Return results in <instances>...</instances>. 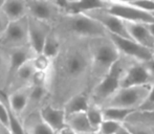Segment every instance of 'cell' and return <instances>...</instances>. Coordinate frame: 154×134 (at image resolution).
I'll use <instances>...</instances> for the list:
<instances>
[{"label":"cell","instance_id":"cell-1","mask_svg":"<svg viewBox=\"0 0 154 134\" xmlns=\"http://www.w3.org/2000/svg\"><path fill=\"white\" fill-rule=\"evenodd\" d=\"M61 39V48L48 72V104L63 109L67 101L75 96L88 94L91 59L89 39Z\"/></svg>","mask_w":154,"mask_h":134},{"label":"cell","instance_id":"cell-2","mask_svg":"<svg viewBox=\"0 0 154 134\" xmlns=\"http://www.w3.org/2000/svg\"><path fill=\"white\" fill-rule=\"evenodd\" d=\"M89 50L91 66L88 93L94 88L118 62L121 55L108 35L89 39Z\"/></svg>","mask_w":154,"mask_h":134},{"label":"cell","instance_id":"cell-3","mask_svg":"<svg viewBox=\"0 0 154 134\" xmlns=\"http://www.w3.org/2000/svg\"><path fill=\"white\" fill-rule=\"evenodd\" d=\"M53 31L60 38L75 37V38L92 39L103 37L107 32L95 20L85 14H64L62 13L53 24Z\"/></svg>","mask_w":154,"mask_h":134},{"label":"cell","instance_id":"cell-4","mask_svg":"<svg viewBox=\"0 0 154 134\" xmlns=\"http://www.w3.org/2000/svg\"><path fill=\"white\" fill-rule=\"evenodd\" d=\"M130 61L132 60L121 56L118 62L111 67L107 75L88 93L90 104L101 107L104 102L109 99L119 88H121V81L124 71Z\"/></svg>","mask_w":154,"mask_h":134},{"label":"cell","instance_id":"cell-5","mask_svg":"<svg viewBox=\"0 0 154 134\" xmlns=\"http://www.w3.org/2000/svg\"><path fill=\"white\" fill-rule=\"evenodd\" d=\"M151 86L121 87L103 103L100 108H118V109L137 111L148 96Z\"/></svg>","mask_w":154,"mask_h":134},{"label":"cell","instance_id":"cell-6","mask_svg":"<svg viewBox=\"0 0 154 134\" xmlns=\"http://www.w3.org/2000/svg\"><path fill=\"white\" fill-rule=\"evenodd\" d=\"M154 84V63L130 61L121 81V87L152 86Z\"/></svg>","mask_w":154,"mask_h":134},{"label":"cell","instance_id":"cell-7","mask_svg":"<svg viewBox=\"0 0 154 134\" xmlns=\"http://www.w3.org/2000/svg\"><path fill=\"white\" fill-rule=\"evenodd\" d=\"M105 10H107L118 18L122 19L123 21L144 23V24L154 22V17L152 15L132 5L130 1L106 0Z\"/></svg>","mask_w":154,"mask_h":134},{"label":"cell","instance_id":"cell-8","mask_svg":"<svg viewBox=\"0 0 154 134\" xmlns=\"http://www.w3.org/2000/svg\"><path fill=\"white\" fill-rule=\"evenodd\" d=\"M27 16L53 26L62 14L56 0H26Z\"/></svg>","mask_w":154,"mask_h":134},{"label":"cell","instance_id":"cell-9","mask_svg":"<svg viewBox=\"0 0 154 134\" xmlns=\"http://www.w3.org/2000/svg\"><path fill=\"white\" fill-rule=\"evenodd\" d=\"M27 45V17L21 20L10 22L5 32L0 37V47L10 50Z\"/></svg>","mask_w":154,"mask_h":134},{"label":"cell","instance_id":"cell-10","mask_svg":"<svg viewBox=\"0 0 154 134\" xmlns=\"http://www.w3.org/2000/svg\"><path fill=\"white\" fill-rule=\"evenodd\" d=\"M110 40L113 42L118 48L121 56L138 62H151L152 61V51L142 45L137 44L131 39L123 38L116 35L107 34Z\"/></svg>","mask_w":154,"mask_h":134},{"label":"cell","instance_id":"cell-11","mask_svg":"<svg viewBox=\"0 0 154 134\" xmlns=\"http://www.w3.org/2000/svg\"><path fill=\"white\" fill-rule=\"evenodd\" d=\"M85 15H87L88 17L97 21L100 25H102L103 29L107 32V34L130 39L126 31L124 21L105 8H94L85 13Z\"/></svg>","mask_w":154,"mask_h":134},{"label":"cell","instance_id":"cell-12","mask_svg":"<svg viewBox=\"0 0 154 134\" xmlns=\"http://www.w3.org/2000/svg\"><path fill=\"white\" fill-rule=\"evenodd\" d=\"M51 25L41 22L39 20L27 16V38H29V46L32 48L36 55L42 53L44 43L47 36L51 31Z\"/></svg>","mask_w":154,"mask_h":134},{"label":"cell","instance_id":"cell-13","mask_svg":"<svg viewBox=\"0 0 154 134\" xmlns=\"http://www.w3.org/2000/svg\"><path fill=\"white\" fill-rule=\"evenodd\" d=\"M49 91L47 86H34L29 87V99H27L26 107L21 115V120L32 113L39 112V110L48 103Z\"/></svg>","mask_w":154,"mask_h":134},{"label":"cell","instance_id":"cell-14","mask_svg":"<svg viewBox=\"0 0 154 134\" xmlns=\"http://www.w3.org/2000/svg\"><path fill=\"white\" fill-rule=\"evenodd\" d=\"M39 115L41 120L56 133L66 127V114L62 108H56L47 103L39 110Z\"/></svg>","mask_w":154,"mask_h":134},{"label":"cell","instance_id":"cell-15","mask_svg":"<svg viewBox=\"0 0 154 134\" xmlns=\"http://www.w3.org/2000/svg\"><path fill=\"white\" fill-rule=\"evenodd\" d=\"M64 14H85L94 8H105L106 0H64L57 1Z\"/></svg>","mask_w":154,"mask_h":134},{"label":"cell","instance_id":"cell-16","mask_svg":"<svg viewBox=\"0 0 154 134\" xmlns=\"http://www.w3.org/2000/svg\"><path fill=\"white\" fill-rule=\"evenodd\" d=\"M124 23H125V27L128 36L132 41L146 47V48H153L154 38L149 32L147 24L137 22H129V21H124Z\"/></svg>","mask_w":154,"mask_h":134},{"label":"cell","instance_id":"cell-17","mask_svg":"<svg viewBox=\"0 0 154 134\" xmlns=\"http://www.w3.org/2000/svg\"><path fill=\"white\" fill-rule=\"evenodd\" d=\"M35 71L36 70H35L32 62H27L26 64H24L21 68H19L16 71V73L13 75L12 79L8 83L4 91L2 92H4L8 96V94L12 93L14 91H17L19 89L29 87V83H31L32 77L35 73Z\"/></svg>","mask_w":154,"mask_h":134},{"label":"cell","instance_id":"cell-18","mask_svg":"<svg viewBox=\"0 0 154 134\" xmlns=\"http://www.w3.org/2000/svg\"><path fill=\"white\" fill-rule=\"evenodd\" d=\"M35 55H36V53L32 50V48L29 45H27V46L18 47V48L10 49V50H8L10 68H8V77L6 85H8V83L10 82V80L12 79L13 75L16 73V71L18 70L19 68H21L24 64H26L27 62L31 61ZM6 85H5V87H6ZM4 89H5V88H4Z\"/></svg>","mask_w":154,"mask_h":134},{"label":"cell","instance_id":"cell-19","mask_svg":"<svg viewBox=\"0 0 154 134\" xmlns=\"http://www.w3.org/2000/svg\"><path fill=\"white\" fill-rule=\"evenodd\" d=\"M0 10L10 22L21 20L27 17L26 0H3Z\"/></svg>","mask_w":154,"mask_h":134},{"label":"cell","instance_id":"cell-20","mask_svg":"<svg viewBox=\"0 0 154 134\" xmlns=\"http://www.w3.org/2000/svg\"><path fill=\"white\" fill-rule=\"evenodd\" d=\"M22 124L26 134H57L41 120L39 112L23 118Z\"/></svg>","mask_w":154,"mask_h":134},{"label":"cell","instance_id":"cell-21","mask_svg":"<svg viewBox=\"0 0 154 134\" xmlns=\"http://www.w3.org/2000/svg\"><path fill=\"white\" fill-rule=\"evenodd\" d=\"M29 87H26L8 94V106L12 109V111L15 114H17L20 118L23 111H24L25 107H26L27 99H29Z\"/></svg>","mask_w":154,"mask_h":134},{"label":"cell","instance_id":"cell-22","mask_svg":"<svg viewBox=\"0 0 154 134\" xmlns=\"http://www.w3.org/2000/svg\"><path fill=\"white\" fill-rule=\"evenodd\" d=\"M66 126L78 134L94 132L87 120L85 112L73 113L66 115Z\"/></svg>","mask_w":154,"mask_h":134},{"label":"cell","instance_id":"cell-23","mask_svg":"<svg viewBox=\"0 0 154 134\" xmlns=\"http://www.w3.org/2000/svg\"><path fill=\"white\" fill-rule=\"evenodd\" d=\"M89 96L87 93H81L71 98L64 105L63 110L65 111L66 115L73 113H80V112H86L87 108L89 107Z\"/></svg>","mask_w":154,"mask_h":134},{"label":"cell","instance_id":"cell-24","mask_svg":"<svg viewBox=\"0 0 154 134\" xmlns=\"http://www.w3.org/2000/svg\"><path fill=\"white\" fill-rule=\"evenodd\" d=\"M61 45H62V39L53 31V29H51V33L47 36L46 41H45V43H44L42 53L45 57H47L48 59H51V61H53L58 56V53H59Z\"/></svg>","mask_w":154,"mask_h":134},{"label":"cell","instance_id":"cell-25","mask_svg":"<svg viewBox=\"0 0 154 134\" xmlns=\"http://www.w3.org/2000/svg\"><path fill=\"white\" fill-rule=\"evenodd\" d=\"M85 113H86L87 120H88V122H89L90 126H91L92 130L94 131V132H97L100 126H101L104 120L102 108H100L99 106H97V105H93V104H89V107L87 108Z\"/></svg>","mask_w":154,"mask_h":134},{"label":"cell","instance_id":"cell-26","mask_svg":"<svg viewBox=\"0 0 154 134\" xmlns=\"http://www.w3.org/2000/svg\"><path fill=\"white\" fill-rule=\"evenodd\" d=\"M8 68H10L8 50L0 47V91H3L5 88L8 77Z\"/></svg>","mask_w":154,"mask_h":134},{"label":"cell","instance_id":"cell-27","mask_svg":"<svg viewBox=\"0 0 154 134\" xmlns=\"http://www.w3.org/2000/svg\"><path fill=\"white\" fill-rule=\"evenodd\" d=\"M102 111H103L104 120H113V122L121 123V124H124L128 116L135 112L130 111V110L118 109V108H106V109H102Z\"/></svg>","mask_w":154,"mask_h":134},{"label":"cell","instance_id":"cell-28","mask_svg":"<svg viewBox=\"0 0 154 134\" xmlns=\"http://www.w3.org/2000/svg\"><path fill=\"white\" fill-rule=\"evenodd\" d=\"M125 123H138V124L154 127V111H135L128 116Z\"/></svg>","mask_w":154,"mask_h":134},{"label":"cell","instance_id":"cell-29","mask_svg":"<svg viewBox=\"0 0 154 134\" xmlns=\"http://www.w3.org/2000/svg\"><path fill=\"white\" fill-rule=\"evenodd\" d=\"M32 66H34L36 71H41V72H49L51 67V60L45 57L43 53H38L35 55L34 58L31 60Z\"/></svg>","mask_w":154,"mask_h":134},{"label":"cell","instance_id":"cell-30","mask_svg":"<svg viewBox=\"0 0 154 134\" xmlns=\"http://www.w3.org/2000/svg\"><path fill=\"white\" fill-rule=\"evenodd\" d=\"M123 125L131 134H153V128L147 125L138 123H124Z\"/></svg>","mask_w":154,"mask_h":134},{"label":"cell","instance_id":"cell-31","mask_svg":"<svg viewBox=\"0 0 154 134\" xmlns=\"http://www.w3.org/2000/svg\"><path fill=\"white\" fill-rule=\"evenodd\" d=\"M123 124L121 123H116L113 120H104L102 125L100 126L97 133L99 134H116L118 132L119 129L122 127Z\"/></svg>","mask_w":154,"mask_h":134},{"label":"cell","instance_id":"cell-32","mask_svg":"<svg viewBox=\"0 0 154 134\" xmlns=\"http://www.w3.org/2000/svg\"><path fill=\"white\" fill-rule=\"evenodd\" d=\"M132 5L136 6L140 10L152 15L154 13V1L153 0H133L130 1Z\"/></svg>","mask_w":154,"mask_h":134},{"label":"cell","instance_id":"cell-33","mask_svg":"<svg viewBox=\"0 0 154 134\" xmlns=\"http://www.w3.org/2000/svg\"><path fill=\"white\" fill-rule=\"evenodd\" d=\"M137 111H143V112L154 111V84L151 86V89L149 91L148 96L144 101V103L142 104V106L138 108Z\"/></svg>","mask_w":154,"mask_h":134},{"label":"cell","instance_id":"cell-34","mask_svg":"<svg viewBox=\"0 0 154 134\" xmlns=\"http://www.w3.org/2000/svg\"><path fill=\"white\" fill-rule=\"evenodd\" d=\"M8 24H10V21L8 20V18L4 16V14L1 12V10H0V37H1L4 32H5V29Z\"/></svg>","mask_w":154,"mask_h":134},{"label":"cell","instance_id":"cell-35","mask_svg":"<svg viewBox=\"0 0 154 134\" xmlns=\"http://www.w3.org/2000/svg\"><path fill=\"white\" fill-rule=\"evenodd\" d=\"M57 134H78V133H75V131H72L71 129H69L68 127H65L64 129H62L61 131H59Z\"/></svg>","mask_w":154,"mask_h":134},{"label":"cell","instance_id":"cell-36","mask_svg":"<svg viewBox=\"0 0 154 134\" xmlns=\"http://www.w3.org/2000/svg\"><path fill=\"white\" fill-rule=\"evenodd\" d=\"M0 134H12L10 131V129L8 128L6 126H4V125H2L1 123H0Z\"/></svg>","mask_w":154,"mask_h":134},{"label":"cell","instance_id":"cell-37","mask_svg":"<svg viewBox=\"0 0 154 134\" xmlns=\"http://www.w3.org/2000/svg\"><path fill=\"white\" fill-rule=\"evenodd\" d=\"M116 134H131L129 132V131L127 130V128H126L124 125H122V127H121L120 129L118 130V132H116Z\"/></svg>","mask_w":154,"mask_h":134},{"label":"cell","instance_id":"cell-38","mask_svg":"<svg viewBox=\"0 0 154 134\" xmlns=\"http://www.w3.org/2000/svg\"><path fill=\"white\" fill-rule=\"evenodd\" d=\"M147 26H148V29H149V32H150V34L152 35V37L154 38V22L147 24Z\"/></svg>","mask_w":154,"mask_h":134},{"label":"cell","instance_id":"cell-39","mask_svg":"<svg viewBox=\"0 0 154 134\" xmlns=\"http://www.w3.org/2000/svg\"><path fill=\"white\" fill-rule=\"evenodd\" d=\"M151 51H152V61H153V63H154V47L152 49H151Z\"/></svg>","mask_w":154,"mask_h":134},{"label":"cell","instance_id":"cell-40","mask_svg":"<svg viewBox=\"0 0 154 134\" xmlns=\"http://www.w3.org/2000/svg\"><path fill=\"white\" fill-rule=\"evenodd\" d=\"M85 134H99L97 132H90V133H85Z\"/></svg>","mask_w":154,"mask_h":134},{"label":"cell","instance_id":"cell-41","mask_svg":"<svg viewBox=\"0 0 154 134\" xmlns=\"http://www.w3.org/2000/svg\"><path fill=\"white\" fill-rule=\"evenodd\" d=\"M2 3H3V0H0V8H1Z\"/></svg>","mask_w":154,"mask_h":134},{"label":"cell","instance_id":"cell-42","mask_svg":"<svg viewBox=\"0 0 154 134\" xmlns=\"http://www.w3.org/2000/svg\"><path fill=\"white\" fill-rule=\"evenodd\" d=\"M152 128H153V134H154V127H152Z\"/></svg>","mask_w":154,"mask_h":134},{"label":"cell","instance_id":"cell-43","mask_svg":"<svg viewBox=\"0 0 154 134\" xmlns=\"http://www.w3.org/2000/svg\"><path fill=\"white\" fill-rule=\"evenodd\" d=\"M152 16H153V17H154V13H153V14H152Z\"/></svg>","mask_w":154,"mask_h":134}]
</instances>
